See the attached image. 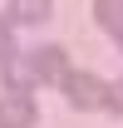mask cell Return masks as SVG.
<instances>
[{
  "mask_svg": "<svg viewBox=\"0 0 123 128\" xmlns=\"http://www.w3.org/2000/svg\"><path fill=\"white\" fill-rule=\"evenodd\" d=\"M64 94H69V104L74 108H108V84L104 79H94V74H74L69 69V79H64Z\"/></svg>",
  "mask_w": 123,
  "mask_h": 128,
  "instance_id": "obj_1",
  "label": "cell"
},
{
  "mask_svg": "<svg viewBox=\"0 0 123 128\" xmlns=\"http://www.w3.org/2000/svg\"><path fill=\"white\" fill-rule=\"evenodd\" d=\"M30 64H34V79H40V84H64V79H69V54H64L59 44L30 49Z\"/></svg>",
  "mask_w": 123,
  "mask_h": 128,
  "instance_id": "obj_2",
  "label": "cell"
},
{
  "mask_svg": "<svg viewBox=\"0 0 123 128\" xmlns=\"http://www.w3.org/2000/svg\"><path fill=\"white\" fill-rule=\"evenodd\" d=\"M0 128H34V98L30 94H0Z\"/></svg>",
  "mask_w": 123,
  "mask_h": 128,
  "instance_id": "obj_3",
  "label": "cell"
},
{
  "mask_svg": "<svg viewBox=\"0 0 123 128\" xmlns=\"http://www.w3.org/2000/svg\"><path fill=\"white\" fill-rule=\"evenodd\" d=\"M0 69H5V84H10V94H30L34 84V64H30V54H5L0 59Z\"/></svg>",
  "mask_w": 123,
  "mask_h": 128,
  "instance_id": "obj_4",
  "label": "cell"
},
{
  "mask_svg": "<svg viewBox=\"0 0 123 128\" xmlns=\"http://www.w3.org/2000/svg\"><path fill=\"white\" fill-rule=\"evenodd\" d=\"M94 15H98V25L123 44V0H94Z\"/></svg>",
  "mask_w": 123,
  "mask_h": 128,
  "instance_id": "obj_5",
  "label": "cell"
},
{
  "mask_svg": "<svg viewBox=\"0 0 123 128\" xmlns=\"http://www.w3.org/2000/svg\"><path fill=\"white\" fill-rule=\"evenodd\" d=\"M49 5L54 0H10V15L25 25H40V20H49Z\"/></svg>",
  "mask_w": 123,
  "mask_h": 128,
  "instance_id": "obj_6",
  "label": "cell"
},
{
  "mask_svg": "<svg viewBox=\"0 0 123 128\" xmlns=\"http://www.w3.org/2000/svg\"><path fill=\"white\" fill-rule=\"evenodd\" d=\"M108 108L123 113V84H108Z\"/></svg>",
  "mask_w": 123,
  "mask_h": 128,
  "instance_id": "obj_7",
  "label": "cell"
},
{
  "mask_svg": "<svg viewBox=\"0 0 123 128\" xmlns=\"http://www.w3.org/2000/svg\"><path fill=\"white\" fill-rule=\"evenodd\" d=\"M5 49H10V25L0 20V59H5Z\"/></svg>",
  "mask_w": 123,
  "mask_h": 128,
  "instance_id": "obj_8",
  "label": "cell"
}]
</instances>
